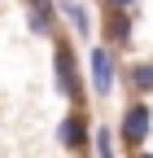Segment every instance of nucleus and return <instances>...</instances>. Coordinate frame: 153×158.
Returning <instances> with one entry per match:
<instances>
[{
	"label": "nucleus",
	"mask_w": 153,
	"mask_h": 158,
	"mask_svg": "<svg viewBox=\"0 0 153 158\" xmlns=\"http://www.w3.org/2000/svg\"><path fill=\"white\" fill-rule=\"evenodd\" d=\"M53 84L66 101L83 106V79H79V62H74V44L70 40H57L53 44Z\"/></svg>",
	"instance_id": "f257e3e1"
},
{
	"label": "nucleus",
	"mask_w": 153,
	"mask_h": 158,
	"mask_svg": "<svg viewBox=\"0 0 153 158\" xmlns=\"http://www.w3.org/2000/svg\"><path fill=\"white\" fill-rule=\"evenodd\" d=\"M88 75H92V92L96 97H114V84H118V53L96 44L88 53Z\"/></svg>",
	"instance_id": "f03ea898"
},
{
	"label": "nucleus",
	"mask_w": 153,
	"mask_h": 158,
	"mask_svg": "<svg viewBox=\"0 0 153 158\" xmlns=\"http://www.w3.org/2000/svg\"><path fill=\"white\" fill-rule=\"evenodd\" d=\"M149 132H153V106L149 101H131L123 110V118H118V136H123L131 149H144Z\"/></svg>",
	"instance_id": "7ed1b4c3"
},
{
	"label": "nucleus",
	"mask_w": 153,
	"mask_h": 158,
	"mask_svg": "<svg viewBox=\"0 0 153 158\" xmlns=\"http://www.w3.org/2000/svg\"><path fill=\"white\" fill-rule=\"evenodd\" d=\"M57 145H61L66 154H79V158H83V149L92 145V123H88L83 106H79V110H70L61 123H57Z\"/></svg>",
	"instance_id": "20e7f679"
},
{
	"label": "nucleus",
	"mask_w": 153,
	"mask_h": 158,
	"mask_svg": "<svg viewBox=\"0 0 153 158\" xmlns=\"http://www.w3.org/2000/svg\"><path fill=\"white\" fill-rule=\"evenodd\" d=\"M131 9H105V48H127L131 44Z\"/></svg>",
	"instance_id": "39448f33"
},
{
	"label": "nucleus",
	"mask_w": 153,
	"mask_h": 158,
	"mask_svg": "<svg viewBox=\"0 0 153 158\" xmlns=\"http://www.w3.org/2000/svg\"><path fill=\"white\" fill-rule=\"evenodd\" d=\"M26 27L31 35H53V0H26Z\"/></svg>",
	"instance_id": "423d86ee"
},
{
	"label": "nucleus",
	"mask_w": 153,
	"mask_h": 158,
	"mask_svg": "<svg viewBox=\"0 0 153 158\" xmlns=\"http://www.w3.org/2000/svg\"><path fill=\"white\" fill-rule=\"evenodd\" d=\"M53 9H57V13H61L66 22H70V31L79 35V40H83V35L92 31V22H88V9L79 5V0H53Z\"/></svg>",
	"instance_id": "0eeeda50"
},
{
	"label": "nucleus",
	"mask_w": 153,
	"mask_h": 158,
	"mask_svg": "<svg viewBox=\"0 0 153 158\" xmlns=\"http://www.w3.org/2000/svg\"><path fill=\"white\" fill-rule=\"evenodd\" d=\"M127 88H131L136 101H144V97L153 92V62H131V70H127Z\"/></svg>",
	"instance_id": "6e6552de"
},
{
	"label": "nucleus",
	"mask_w": 153,
	"mask_h": 158,
	"mask_svg": "<svg viewBox=\"0 0 153 158\" xmlns=\"http://www.w3.org/2000/svg\"><path fill=\"white\" fill-rule=\"evenodd\" d=\"M92 154L96 158H118V149H114V127H105V123L92 127Z\"/></svg>",
	"instance_id": "1a4fd4ad"
},
{
	"label": "nucleus",
	"mask_w": 153,
	"mask_h": 158,
	"mask_svg": "<svg viewBox=\"0 0 153 158\" xmlns=\"http://www.w3.org/2000/svg\"><path fill=\"white\" fill-rule=\"evenodd\" d=\"M101 5H105V9H131L136 0H101Z\"/></svg>",
	"instance_id": "9d476101"
},
{
	"label": "nucleus",
	"mask_w": 153,
	"mask_h": 158,
	"mask_svg": "<svg viewBox=\"0 0 153 158\" xmlns=\"http://www.w3.org/2000/svg\"><path fill=\"white\" fill-rule=\"evenodd\" d=\"M131 158H153V149H136V154H131Z\"/></svg>",
	"instance_id": "9b49d317"
}]
</instances>
